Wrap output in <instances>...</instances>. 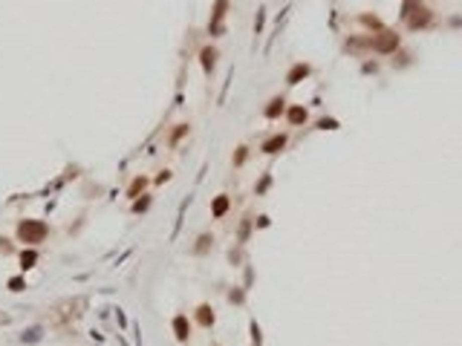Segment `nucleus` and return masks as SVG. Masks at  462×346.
Returning <instances> with one entry per match:
<instances>
[{"label":"nucleus","mask_w":462,"mask_h":346,"mask_svg":"<svg viewBox=\"0 0 462 346\" xmlns=\"http://www.w3.org/2000/svg\"><path fill=\"white\" fill-rule=\"evenodd\" d=\"M46 234H49V228H46L41 219H23L21 225H18V237H21V242H29V245H38Z\"/></svg>","instance_id":"f257e3e1"},{"label":"nucleus","mask_w":462,"mask_h":346,"mask_svg":"<svg viewBox=\"0 0 462 346\" xmlns=\"http://www.w3.org/2000/svg\"><path fill=\"white\" fill-rule=\"evenodd\" d=\"M404 18H407V26H410V29H422V26L430 23V12H427L422 3H407Z\"/></svg>","instance_id":"f03ea898"},{"label":"nucleus","mask_w":462,"mask_h":346,"mask_svg":"<svg viewBox=\"0 0 462 346\" xmlns=\"http://www.w3.org/2000/svg\"><path fill=\"white\" fill-rule=\"evenodd\" d=\"M370 46H373L376 52H393V49L399 46V38H396V32H379L373 41H370Z\"/></svg>","instance_id":"7ed1b4c3"},{"label":"nucleus","mask_w":462,"mask_h":346,"mask_svg":"<svg viewBox=\"0 0 462 346\" xmlns=\"http://www.w3.org/2000/svg\"><path fill=\"white\" fill-rule=\"evenodd\" d=\"M225 6H228V0H217V3H214V15H211V32H214V35L222 32V18H225Z\"/></svg>","instance_id":"20e7f679"},{"label":"nucleus","mask_w":462,"mask_h":346,"mask_svg":"<svg viewBox=\"0 0 462 346\" xmlns=\"http://www.w3.org/2000/svg\"><path fill=\"white\" fill-rule=\"evenodd\" d=\"M309 75V67L306 64H298V67H292V72H289V84H298L300 78H306Z\"/></svg>","instance_id":"39448f33"},{"label":"nucleus","mask_w":462,"mask_h":346,"mask_svg":"<svg viewBox=\"0 0 462 346\" xmlns=\"http://www.w3.org/2000/svg\"><path fill=\"white\" fill-rule=\"evenodd\" d=\"M173 332H176L179 340H185V337H188V320H185V317H173Z\"/></svg>","instance_id":"423d86ee"},{"label":"nucleus","mask_w":462,"mask_h":346,"mask_svg":"<svg viewBox=\"0 0 462 346\" xmlns=\"http://www.w3.org/2000/svg\"><path fill=\"white\" fill-rule=\"evenodd\" d=\"M211 211H214V217H222V214L228 211V196H217L214 205H211Z\"/></svg>","instance_id":"0eeeda50"},{"label":"nucleus","mask_w":462,"mask_h":346,"mask_svg":"<svg viewBox=\"0 0 462 346\" xmlns=\"http://www.w3.org/2000/svg\"><path fill=\"white\" fill-rule=\"evenodd\" d=\"M283 144H286V136H275V138H269V141H266L263 150H266V153H277Z\"/></svg>","instance_id":"6e6552de"},{"label":"nucleus","mask_w":462,"mask_h":346,"mask_svg":"<svg viewBox=\"0 0 462 346\" xmlns=\"http://www.w3.org/2000/svg\"><path fill=\"white\" fill-rule=\"evenodd\" d=\"M199 323H202V326H211V323H214V311H211V306H199Z\"/></svg>","instance_id":"1a4fd4ad"},{"label":"nucleus","mask_w":462,"mask_h":346,"mask_svg":"<svg viewBox=\"0 0 462 346\" xmlns=\"http://www.w3.org/2000/svg\"><path fill=\"white\" fill-rule=\"evenodd\" d=\"M214 58H217V52H214V49H202V67H205L208 72L214 69Z\"/></svg>","instance_id":"9d476101"},{"label":"nucleus","mask_w":462,"mask_h":346,"mask_svg":"<svg viewBox=\"0 0 462 346\" xmlns=\"http://www.w3.org/2000/svg\"><path fill=\"white\" fill-rule=\"evenodd\" d=\"M280 113H283V98H275V101H272V107L266 110V115H269V118H275V115H280Z\"/></svg>","instance_id":"9b49d317"},{"label":"nucleus","mask_w":462,"mask_h":346,"mask_svg":"<svg viewBox=\"0 0 462 346\" xmlns=\"http://www.w3.org/2000/svg\"><path fill=\"white\" fill-rule=\"evenodd\" d=\"M303 118H306V110H300V107H295V110L289 113V121H292V124H300Z\"/></svg>","instance_id":"f8f14e48"},{"label":"nucleus","mask_w":462,"mask_h":346,"mask_svg":"<svg viewBox=\"0 0 462 346\" xmlns=\"http://www.w3.org/2000/svg\"><path fill=\"white\" fill-rule=\"evenodd\" d=\"M35 260H38V254H35V251H26V254L21 257V265H23V268H32Z\"/></svg>","instance_id":"ddd939ff"},{"label":"nucleus","mask_w":462,"mask_h":346,"mask_svg":"<svg viewBox=\"0 0 462 346\" xmlns=\"http://www.w3.org/2000/svg\"><path fill=\"white\" fill-rule=\"evenodd\" d=\"M9 288H12V291H21V288H26L23 277H12V280H9Z\"/></svg>","instance_id":"4468645a"},{"label":"nucleus","mask_w":462,"mask_h":346,"mask_svg":"<svg viewBox=\"0 0 462 346\" xmlns=\"http://www.w3.org/2000/svg\"><path fill=\"white\" fill-rule=\"evenodd\" d=\"M205 245H211V237H199V245H196V251H205Z\"/></svg>","instance_id":"2eb2a0df"},{"label":"nucleus","mask_w":462,"mask_h":346,"mask_svg":"<svg viewBox=\"0 0 462 346\" xmlns=\"http://www.w3.org/2000/svg\"><path fill=\"white\" fill-rule=\"evenodd\" d=\"M361 21L367 23V26H379V21H376V18H370V15H364V18H361Z\"/></svg>","instance_id":"dca6fc26"},{"label":"nucleus","mask_w":462,"mask_h":346,"mask_svg":"<svg viewBox=\"0 0 462 346\" xmlns=\"http://www.w3.org/2000/svg\"><path fill=\"white\" fill-rule=\"evenodd\" d=\"M243 159H246V147H240V150H237V159H234V161H237V164H240V161H243Z\"/></svg>","instance_id":"f3484780"}]
</instances>
